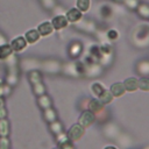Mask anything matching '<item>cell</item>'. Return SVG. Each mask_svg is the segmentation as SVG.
Masks as SVG:
<instances>
[{
  "mask_svg": "<svg viewBox=\"0 0 149 149\" xmlns=\"http://www.w3.org/2000/svg\"><path fill=\"white\" fill-rule=\"evenodd\" d=\"M5 43H7V42H6V37H5L2 34H0V45H1V44H5Z\"/></svg>",
  "mask_w": 149,
  "mask_h": 149,
  "instance_id": "obj_40",
  "label": "cell"
},
{
  "mask_svg": "<svg viewBox=\"0 0 149 149\" xmlns=\"http://www.w3.org/2000/svg\"><path fill=\"white\" fill-rule=\"evenodd\" d=\"M43 118H44V120H45L48 123L54 122V121L57 120V112H56L52 107L47 108V109H43Z\"/></svg>",
  "mask_w": 149,
  "mask_h": 149,
  "instance_id": "obj_21",
  "label": "cell"
},
{
  "mask_svg": "<svg viewBox=\"0 0 149 149\" xmlns=\"http://www.w3.org/2000/svg\"><path fill=\"white\" fill-rule=\"evenodd\" d=\"M58 147H59V149H74V147H73V144H72V142L70 140L64 142V143H62V144H59Z\"/></svg>",
  "mask_w": 149,
  "mask_h": 149,
  "instance_id": "obj_37",
  "label": "cell"
},
{
  "mask_svg": "<svg viewBox=\"0 0 149 149\" xmlns=\"http://www.w3.org/2000/svg\"><path fill=\"white\" fill-rule=\"evenodd\" d=\"M9 135V121L5 119H0V136Z\"/></svg>",
  "mask_w": 149,
  "mask_h": 149,
  "instance_id": "obj_27",
  "label": "cell"
},
{
  "mask_svg": "<svg viewBox=\"0 0 149 149\" xmlns=\"http://www.w3.org/2000/svg\"><path fill=\"white\" fill-rule=\"evenodd\" d=\"M56 141H57V143H58V146L59 144H62V143H64V142H66V141H69V137H68V134L66 133H61V134H58V135H56Z\"/></svg>",
  "mask_w": 149,
  "mask_h": 149,
  "instance_id": "obj_36",
  "label": "cell"
},
{
  "mask_svg": "<svg viewBox=\"0 0 149 149\" xmlns=\"http://www.w3.org/2000/svg\"><path fill=\"white\" fill-rule=\"evenodd\" d=\"M43 5L47 7V8H51L54 5H55V1L54 0H42Z\"/></svg>",
  "mask_w": 149,
  "mask_h": 149,
  "instance_id": "obj_38",
  "label": "cell"
},
{
  "mask_svg": "<svg viewBox=\"0 0 149 149\" xmlns=\"http://www.w3.org/2000/svg\"><path fill=\"white\" fill-rule=\"evenodd\" d=\"M94 121H95V115H94L92 112H90L88 109L83 111L81 114H80L79 118H78V123H79L81 127H84V128L90 127L91 125H93Z\"/></svg>",
  "mask_w": 149,
  "mask_h": 149,
  "instance_id": "obj_7",
  "label": "cell"
},
{
  "mask_svg": "<svg viewBox=\"0 0 149 149\" xmlns=\"http://www.w3.org/2000/svg\"><path fill=\"white\" fill-rule=\"evenodd\" d=\"M41 68L44 72L47 73H51V74H56L58 72H61L62 70V64L58 62V61H55V59H49V61H45L43 63H41Z\"/></svg>",
  "mask_w": 149,
  "mask_h": 149,
  "instance_id": "obj_6",
  "label": "cell"
},
{
  "mask_svg": "<svg viewBox=\"0 0 149 149\" xmlns=\"http://www.w3.org/2000/svg\"><path fill=\"white\" fill-rule=\"evenodd\" d=\"M122 1L126 5V7L129 8V9H136L137 6L140 5V1L139 0H122Z\"/></svg>",
  "mask_w": 149,
  "mask_h": 149,
  "instance_id": "obj_34",
  "label": "cell"
},
{
  "mask_svg": "<svg viewBox=\"0 0 149 149\" xmlns=\"http://www.w3.org/2000/svg\"><path fill=\"white\" fill-rule=\"evenodd\" d=\"M7 59L8 61V73L6 77V84H8L9 86H15L19 81V71H17V63H16V58L14 57V55L9 56Z\"/></svg>",
  "mask_w": 149,
  "mask_h": 149,
  "instance_id": "obj_2",
  "label": "cell"
},
{
  "mask_svg": "<svg viewBox=\"0 0 149 149\" xmlns=\"http://www.w3.org/2000/svg\"><path fill=\"white\" fill-rule=\"evenodd\" d=\"M51 24L54 27V30H62L64 28L68 27L69 22H68V19L65 15L63 14H58V15H55L51 20Z\"/></svg>",
  "mask_w": 149,
  "mask_h": 149,
  "instance_id": "obj_10",
  "label": "cell"
},
{
  "mask_svg": "<svg viewBox=\"0 0 149 149\" xmlns=\"http://www.w3.org/2000/svg\"><path fill=\"white\" fill-rule=\"evenodd\" d=\"M123 86H125V90L126 92H134L139 88V79L135 78V77H128L123 80Z\"/></svg>",
  "mask_w": 149,
  "mask_h": 149,
  "instance_id": "obj_14",
  "label": "cell"
},
{
  "mask_svg": "<svg viewBox=\"0 0 149 149\" xmlns=\"http://www.w3.org/2000/svg\"><path fill=\"white\" fill-rule=\"evenodd\" d=\"M136 71L140 74H142L143 77H147L149 74V61H147V59L140 61L136 64Z\"/></svg>",
  "mask_w": 149,
  "mask_h": 149,
  "instance_id": "obj_19",
  "label": "cell"
},
{
  "mask_svg": "<svg viewBox=\"0 0 149 149\" xmlns=\"http://www.w3.org/2000/svg\"><path fill=\"white\" fill-rule=\"evenodd\" d=\"M105 149H118L116 147H114V146H107Z\"/></svg>",
  "mask_w": 149,
  "mask_h": 149,
  "instance_id": "obj_42",
  "label": "cell"
},
{
  "mask_svg": "<svg viewBox=\"0 0 149 149\" xmlns=\"http://www.w3.org/2000/svg\"><path fill=\"white\" fill-rule=\"evenodd\" d=\"M106 37H107L108 40H111V41H115V40H118V37H119V33H118L115 29H109V30H107V33H106Z\"/></svg>",
  "mask_w": 149,
  "mask_h": 149,
  "instance_id": "obj_35",
  "label": "cell"
},
{
  "mask_svg": "<svg viewBox=\"0 0 149 149\" xmlns=\"http://www.w3.org/2000/svg\"><path fill=\"white\" fill-rule=\"evenodd\" d=\"M34 63H37V61H36V59H33V58H28V59H24V61L21 63V65H22V69H23L24 71L29 72V71H31V70H35V69L31 66V64H34Z\"/></svg>",
  "mask_w": 149,
  "mask_h": 149,
  "instance_id": "obj_31",
  "label": "cell"
},
{
  "mask_svg": "<svg viewBox=\"0 0 149 149\" xmlns=\"http://www.w3.org/2000/svg\"><path fill=\"white\" fill-rule=\"evenodd\" d=\"M68 137H69V140L71 141V142H76V141H79L81 137H83V135L85 134V128L84 127H81L78 122L77 123H73L70 128H69V130H68Z\"/></svg>",
  "mask_w": 149,
  "mask_h": 149,
  "instance_id": "obj_5",
  "label": "cell"
},
{
  "mask_svg": "<svg viewBox=\"0 0 149 149\" xmlns=\"http://www.w3.org/2000/svg\"><path fill=\"white\" fill-rule=\"evenodd\" d=\"M76 7L81 13H86V12H88V9L91 7V0H77Z\"/></svg>",
  "mask_w": 149,
  "mask_h": 149,
  "instance_id": "obj_29",
  "label": "cell"
},
{
  "mask_svg": "<svg viewBox=\"0 0 149 149\" xmlns=\"http://www.w3.org/2000/svg\"><path fill=\"white\" fill-rule=\"evenodd\" d=\"M31 88H33V92H34V94L36 97H40L42 94H45V92H47V88H45V85L43 84V81L33 84L31 85Z\"/></svg>",
  "mask_w": 149,
  "mask_h": 149,
  "instance_id": "obj_24",
  "label": "cell"
},
{
  "mask_svg": "<svg viewBox=\"0 0 149 149\" xmlns=\"http://www.w3.org/2000/svg\"><path fill=\"white\" fill-rule=\"evenodd\" d=\"M99 12H100L101 17L105 19V20H108L112 16V13H113L112 12V7L109 5H102V6H100Z\"/></svg>",
  "mask_w": 149,
  "mask_h": 149,
  "instance_id": "obj_30",
  "label": "cell"
},
{
  "mask_svg": "<svg viewBox=\"0 0 149 149\" xmlns=\"http://www.w3.org/2000/svg\"><path fill=\"white\" fill-rule=\"evenodd\" d=\"M9 44H10V47H12V49H13L14 52H21V51L26 50V48L28 45V43L26 42V40H24L23 36H16V37H14L10 41Z\"/></svg>",
  "mask_w": 149,
  "mask_h": 149,
  "instance_id": "obj_11",
  "label": "cell"
},
{
  "mask_svg": "<svg viewBox=\"0 0 149 149\" xmlns=\"http://www.w3.org/2000/svg\"><path fill=\"white\" fill-rule=\"evenodd\" d=\"M100 47V62L99 64L102 66H107L113 59V50L109 44H102Z\"/></svg>",
  "mask_w": 149,
  "mask_h": 149,
  "instance_id": "obj_4",
  "label": "cell"
},
{
  "mask_svg": "<svg viewBox=\"0 0 149 149\" xmlns=\"http://www.w3.org/2000/svg\"><path fill=\"white\" fill-rule=\"evenodd\" d=\"M137 12V14L143 17V19H149V6L146 3H140L137 6V8L135 9Z\"/></svg>",
  "mask_w": 149,
  "mask_h": 149,
  "instance_id": "obj_28",
  "label": "cell"
},
{
  "mask_svg": "<svg viewBox=\"0 0 149 149\" xmlns=\"http://www.w3.org/2000/svg\"><path fill=\"white\" fill-rule=\"evenodd\" d=\"M36 29H37L38 34L41 35V37L49 36V35H51L54 33V27H52V24H51L50 21H44V22L40 23Z\"/></svg>",
  "mask_w": 149,
  "mask_h": 149,
  "instance_id": "obj_12",
  "label": "cell"
},
{
  "mask_svg": "<svg viewBox=\"0 0 149 149\" xmlns=\"http://www.w3.org/2000/svg\"><path fill=\"white\" fill-rule=\"evenodd\" d=\"M0 149H10V141L8 136H0Z\"/></svg>",
  "mask_w": 149,
  "mask_h": 149,
  "instance_id": "obj_33",
  "label": "cell"
},
{
  "mask_svg": "<svg viewBox=\"0 0 149 149\" xmlns=\"http://www.w3.org/2000/svg\"><path fill=\"white\" fill-rule=\"evenodd\" d=\"M90 90H91V93L95 97V98H98L99 95H100V93L105 90V86L101 84V83H99V81H95V83H93L92 85H91V87H90Z\"/></svg>",
  "mask_w": 149,
  "mask_h": 149,
  "instance_id": "obj_26",
  "label": "cell"
},
{
  "mask_svg": "<svg viewBox=\"0 0 149 149\" xmlns=\"http://www.w3.org/2000/svg\"><path fill=\"white\" fill-rule=\"evenodd\" d=\"M144 149H149V147H146V148H144Z\"/></svg>",
  "mask_w": 149,
  "mask_h": 149,
  "instance_id": "obj_45",
  "label": "cell"
},
{
  "mask_svg": "<svg viewBox=\"0 0 149 149\" xmlns=\"http://www.w3.org/2000/svg\"><path fill=\"white\" fill-rule=\"evenodd\" d=\"M52 149H59V147H56V148H52Z\"/></svg>",
  "mask_w": 149,
  "mask_h": 149,
  "instance_id": "obj_44",
  "label": "cell"
},
{
  "mask_svg": "<svg viewBox=\"0 0 149 149\" xmlns=\"http://www.w3.org/2000/svg\"><path fill=\"white\" fill-rule=\"evenodd\" d=\"M65 16L68 19V22L70 23H78L80 20H83V13L77 7H72L68 9L65 13Z\"/></svg>",
  "mask_w": 149,
  "mask_h": 149,
  "instance_id": "obj_9",
  "label": "cell"
},
{
  "mask_svg": "<svg viewBox=\"0 0 149 149\" xmlns=\"http://www.w3.org/2000/svg\"><path fill=\"white\" fill-rule=\"evenodd\" d=\"M49 129H50V132H51L55 136L64 132V130H63V125H62V122L58 121V120H56V121H54V122H50V123H49Z\"/></svg>",
  "mask_w": 149,
  "mask_h": 149,
  "instance_id": "obj_23",
  "label": "cell"
},
{
  "mask_svg": "<svg viewBox=\"0 0 149 149\" xmlns=\"http://www.w3.org/2000/svg\"><path fill=\"white\" fill-rule=\"evenodd\" d=\"M78 23H80L79 28L85 30V31H87V33H94L95 31V24L93 22H91V21H83V20H80Z\"/></svg>",
  "mask_w": 149,
  "mask_h": 149,
  "instance_id": "obj_25",
  "label": "cell"
},
{
  "mask_svg": "<svg viewBox=\"0 0 149 149\" xmlns=\"http://www.w3.org/2000/svg\"><path fill=\"white\" fill-rule=\"evenodd\" d=\"M5 106V99L3 97H0V107H3Z\"/></svg>",
  "mask_w": 149,
  "mask_h": 149,
  "instance_id": "obj_41",
  "label": "cell"
},
{
  "mask_svg": "<svg viewBox=\"0 0 149 149\" xmlns=\"http://www.w3.org/2000/svg\"><path fill=\"white\" fill-rule=\"evenodd\" d=\"M3 83H5V81H3V78H2L1 76H0V86H1V85H2Z\"/></svg>",
  "mask_w": 149,
  "mask_h": 149,
  "instance_id": "obj_43",
  "label": "cell"
},
{
  "mask_svg": "<svg viewBox=\"0 0 149 149\" xmlns=\"http://www.w3.org/2000/svg\"><path fill=\"white\" fill-rule=\"evenodd\" d=\"M6 116H7V109H6V106L0 107V119H5Z\"/></svg>",
  "mask_w": 149,
  "mask_h": 149,
  "instance_id": "obj_39",
  "label": "cell"
},
{
  "mask_svg": "<svg viewBox=\"0 0 149 149\" xmlns=\"http://www.w3.org/2000/svg\"><path fill=\"white\" fill-rule=\"evenodd\" d=\"M98 99H99L104 105H108V104L112 102V100H113V95H112V93H111L109 90L105 88V90L100 93V95L98 97Z\"/></svg>",
  "mask_w": 149,
  "mask_h": 149,
  "instance_id": "obj_22",
  "label": "cell"
},
{
  "mask_svg": "<svg viewBox=\"0 0 149 149\" xmlns=\"http://www.w3.org/2000/svg\"><path fill=\"white\" fill-rule=\"evenodd\" d=\"M109 91H111L113 98H120V97H122V95L126 93L125 86H123V84L120 83V81H116V83L112 84V86L109 87Z\"/></svg>",
  "mask_w": 149,
  "mask_h": 149,
  "instance_id": "obj_15",
  "label": "cell"
},
{
  "mask_svg": "<svg viewBox=\"0 0 149 149\" xmlns=\"http://www.w3.org/2000/svg\"><path fill=\"white\" fill-rule=\"evenodd\" d=\"M64 74L69 77H81L84 76V64L83 62H68L62 64V70Z\"/></svg>",
  "mask_w": 149,
  "mask_h": 149,
  "instance_id": "obj_1",
  "label": "cell"
},
{
  "mask_svg": "<svg viewBox=\"0 0 149 149\" xmlns=\"http://www.w3.org/2000/svg\"><path fill=\"white\" fill-rule=\"evenodd\" d=\"M28 80L33 85V84L43 81V76L38 70H31V71L28 72Z\"/></svg>",
  "mask_w": 149,
  "mask_h": 149,
  "instance_id": "obj_20",
  "label": "cell"
},
{
  "mask_svg": "<svg viewBox=\"0 0 149 149\" xmlns=\"http://www.w3.org/2000/svg\"><path fill=\"white\" fill-rule=\"evenodd\" d=\"M23 37H24V40L28 44H35L41 38V35L38 34L37 29H29L28 31H26Z\"/></svg>",
  "mask_w": 149,
  "mask_h": 149,
  "instance_id": "obj_16",
  "label": "cell"
},
{
  "mask_svg": "<svg viewBox=\"0 0 149 149\" xmlns=\"http://www.w3.org/2000/svg\"><path fill=\"white\" fill-rule=\"evenodd\" d=\"M134 41L139 48H146L149 44V28L148 27H139L137 35H134Z\"/></svg>",
  "mask_w": 149,
  "mask_h": 149,
  "instance_id": "obj_3",
  "label": "cell"
},
{
  "mask_svg": "<svg viewBox=\"0 0 149 149\" xmlns=\"http://www.w3.org/2000/svg\"><path fill=\"white\" fill-rule=\"evenodd\" d=\"M139 88L142 91H149V77H142L139 79Z\"/></svg>",
  "mask_w": 149,
  "mask_h": 149,
  "instance_id": "obj_32",
  "label": "cell"
},
{
  "mask_svg": "<svg viewBox=\"0 0 149 149\" xmlns=\"http://www.w3.org/2000/svg\"><path fill=\"white\" fill-rule=\"evenodd\" d=\"M116 1H122V0H116Z\"/></svg>",
  "mask_w": 149,
  "mask_h": 149,
  "instance_id": "obj_46",
  "label": "cell"
},
{
  "mask_svg": "<svg viewBox=\"0 0 149 149\" xmlns=\"http://www.w3.org/2000/svg\"><path fill=\"white\" fill-rule=\"evenodd\" d=\"M83 50H84V48H83V44L80 42H72L69 45L68 52H69V56L71 58H78L81 55Z\"/></svg>",
  "mask_w": 149,
  "mask_h": 149,
  "instance_id": "obj_13",
  "label": "cell"
},
{
  "mask_svg": "<svg viewBox=\"0 0 149 149\" xmlns=\"http://www.w3.org/2000/svg\"><path fill=\"white\" fill-rule=\"evenodd\" d=\"M37 105L40 108L47 109V108L52 107V100L48 94H42V95L37 97Z\"/></svg>",
  "mask_w": 149,
  "mask_h": 149,
  "instance_id": "obj_17",
  "label": "cell"
},
{
  "mask_svg": "<svg viewBox=\"0 0 149 149\" xmlns=\"http://www.w3.org/2000/svg\"><path fill=\"white\" fill-rule=\"evenodd\" d=\"M104 106H105V105H104L98 98H93V99H88L86 108H87L90 112H92L94 115H98L99 113H101V112L105 109Z\"/></svg>",
  "mask_w": 149,
  "mask_h": 149,
  "instance_id": "obj_8",
  "label": "cell"
},
{
  "mask_svg": "<svg viewBox=\"0 0 149 149\" xmlns=\"http://www.w3.org/2000/svg\"><path fill=\"white\" fill-rule=\"evenodd\" d=\"M13 52L14 51H13L10 44H8V43L1 44L0 45V61H7V58L9 56H12Z\"/></svg>",
  "mask_w": 149,
  "mask_h": 149,
  "instance_id": "obj_18",
  "label": "cell"
}]
</instances>
